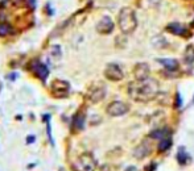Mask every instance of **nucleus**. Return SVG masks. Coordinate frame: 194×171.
<instances>
[{
	"instance_id": "nucleus-20",
	"label": "nucleus",
	"mask_w": 194,
	"mask_h": 171,
	"mask_svg": "<svg viewBox=\"0 0 194 171\" xmlns=\"http://www.w3.org/2000/svg\"><path fill=\"white\" fill-rule=\"evenodd\" d=\"M102 171H118V169L115 166H111V165H104L102 167Z\"/></svg>"
},
{
	"instance_id": "nucleus-12",
	"label": "nucleus",
	"mask_w": 194,
	"mask_h": 171,
	"mask_svg": "<svg viewBox=\"0 0 194 171\" xmlns=\"http://www.w3.org/2000/svg\"><path fill=\"white\" fill-rule=\"evenodd\" d=\"M158 62L164 66L168 71H177L180 67V65L176 59H158Z\"/></svg>"
},
{
	"instance_id": "nucleus-15",
	"label": "nucleus",
	"mask_w": 194,
	"mask_h": 171,
	"mask_svg": "<svg viewBox=\"0 0 194 171\" xmlns=\"http://www.w3.org/2000/svg\"><path fill=\"white\" fill-rule=\"evenodd\" d=\"M184 59L186 63H193L194 62V46L189 45L186 47V50H185V54H184Z\"/></svg>"
},
{
	"instance_id": "nucleus-9",
	"label": "nucleus",
	"mask_w": 194,
	"mask_h": 171,
	"mask_svg": "<svg viewBox=\"0 0 194 171\" xmlns=\"http://www.w3.org/2000/svg\"><path fill=\"white\" fill-rule=\"evenodd\" d=\"M136 80H144L149 76V66L147 63H138L134 69Z\"/></svg>"
},
{
	"instance_id": "nucleus-4",
	"label": "nucleus",
	"mask_w": 194,
	"mask_h": 171,
	"mask_svg": "<svg viewBox=\"0 0 194 171\" xmlns=\"http://www.w3.org/2000/svg\"><path fill=\"white\" fill-rule=\"evenodd\" d=\"M106 96V87L103 84H94L90 87V90L87 91V99L92 104H96L99 102H102Z\"/></svg>"
},
{
	"instance_id": "nucleus-3",
	"label": "nucleus",
	"mask_w": 194,
	"mask_h": 171,
	"mask_svg": "<svg viewBox=\"0 0 194 171\" xmlns=\"http://www.w3.org/2000/svg\"><path fill=\"white\" fill-rule=\"evenodd\" d=\"M96 161L90 153H83L77 159L72 162V170L73 171H95L96 169Z\"/></svg>"
},
{
	"instance_id": "nucleus-10",
	"label": "nucleus",
	"mask_w": 194,
	"mask_h": 171,
	"mask_svg": "<svg viewBox=\"0 0 194 171\" xmlns=\"http://www.w3.org/2000/svg\"><path fill=\"white\" fill-rule=\"evenodd\" d=\"M151 151H152L151 145H149V142L147 141V139H144V141L140 143L138 147H136V150H135V157L138 158V159H143V158L148 157L149 154H151Z\"/></svg>"
},
{
	"instance_id": "nucleus-18",
	"label": "nucleus",
	"mask_w": 194,
	"mask_h": 171,
	"mask_svg": "<svg viewBox=\"0 0 194 171\" xmlns=\"http://www.w3.org/2000/svg\"><path fill=\"white\" fill-rule=\"evenodd\" d=\"M165 132H166V130H164V129H162V130H161V129H160V130H155V132H152V133H151V136H152L153 138H161V139H162V138H164V136H165V134H164Z\"/></svg>"
},
{
	"instance_id": "nucleus-14",
	"label": "nucleus",
	"mask_w": 194,
	"mask_h": 171,
	"mask_svg": "<svg viewBox=\"0 0 194 171\" xmlns=\"http://www.w3.org/2000/svg\"><path fill=\"white\" fill-rule=\"evenodd\" d=\"M83 124H85V115L79 112L78 115H76V116H74V120H73V126H74V129H77V130H81V129H83Z\"/></svg>"
},
{
	"instance_id": "nucleus-21",
	"label": "nucleus",
	"mask_w": 194,
	"mask_h": 171,
	"mask_svg": "<svg viewBox=\"0 0 194 171\" xmlns=\"http://www.w3.org/2000/svg\"><path fill=\"white\" fill-rule=\"evenodd\" d=\"M176 107H180V105H181V100H180V94H177L176 95Z\"/></svg>"
},
{
	"instance_id": "nucleus-1",
	"label": "nucleus",
	"mask_w": 194,
	"mask_h": 171,
	"mask_svg": "<svg viewBox=\"0 0 194 171\" xmlns=\"http://www.w3.org/2000/svg\"><path fill=\"white\" fill-rule=\"evenodd\" d=\"M160 92L158 83L155 79H144V80L134 82L128 86V95L131 99L139 103H147L149 100H153Z\"/></svg>"
},
{
	"instance_id": "nucleus-7",
	"label": "nucleus",
	"mask_w": 194,
	"mask_h": 171,
	"mask_svg": "<svg viewBox=\"0 0 194 171\" xmlns=\"http://www.w3.org/2000/svg\"><path fill=\"white\" fill-rule=\"evenodd\" d=\"M106 111H107V113H108L110 116L118 117V116L126 115V113L130 111V105L127 104V103H124V102H112L107 107Z\"/></svg>"
},
{
	"instance_id": "nucleus-5",
	"label": "nucleus",
	"mask_w": 194,
	"mask_h": 171,
	"mask_svg": "<svg viewBox=\"0 0 194 171\" xmlns=\"http://www.w3.org/2000/svg\"><path fill=\"white\" fill-rule=\"evenodd\" d=\"M104 76L111 82H119L124 78V72H123L120 66H118L115 63H110L104 69Z\"/></svg>"
},
{
	"instance_id": "nucleus-19",
	"label": "nucleus",
	"mask_w": 194,
	"mask_h": 171,
	"mask_svg": "<svg viewBox=\"0 0 194 171\" xmlns=\"http://www.w3.org/2000/svg\"><path fill=\"white\" fill-rule=\"evenodd\" d=\"M8 32H10L8 24H0V36H6Z\"/></svg>"
},
{
	"instance_id": "nucleus-2",
	"label": "nucleus",
	"mask_w": 194,
	"mask_h": 171,
	"mask_svg": "<svg viewBox=\"0 0 194 171\" xmlns=\"http://www.w3.org/2000/svg\"><path fill=\"white\" fill-rule=\"evenodd\" d=\"M118 24L123 33L128 34L134 32L138 26V20H136L134 9H131L128 7L122 8L118 15Z\"/></svg>"
},
{
	"instance_id": "nucleus-22",
	"label": "nucleus",
	"mask_w": 194,
	"mask_h": 171,
	"mask_svg": "<svg viewBox=\"0 0 194 171\" xmlns=\"http://www.w3.org/2000/svg\"><path fill=\"white\" fill-rule=\"evenodd\" d=\"M34 141V137H28V138H26V142H28V143H32Z\"/></svg>"
},
{
	"instance_id": "nucleus-8",
	"label": "nucleus",
	"mask_w": 194,
	"mask_h": 171,
	"mask_svg": "<svg viewBox=\"0 0 194 171\" xmlns=\"http://www.w3.org/2000/svg\"><path fill=\"white\" fill-rule=\"evenodd\" d=\"M96 30L100 33V34H108L114 30V23L112 20L110 19L108 16H104L102 17V20L96 24Z\"/></svg>"
},
{
	"instance_id": "nucleus-16",
	"label": "nucleus",
	"mask_w": 194,
	"mask_h": 171,
	"mask_svg": "<svg viewBox=\"0 0 194 171\" xmlns=\"http://www.w3.org/2000/svg\"><path fill=\"white\" fill-rule=\"evenodd\" d=\"M177 159H178V163H180V165L185 166L189 161H190V157H189L186 153H185L184 149H180V151H178V154H177Z\"/></svg>"
},
{
	"instance_id": "nucleus-6",
	"label": "nucleus",
	"mask_w": 194,
	"mask_h": 171,
	"mask_svg": "<svg viewBox=\"0 0 194 171\" xmlns=\"http://www.w3.org/2000/svg\"><path fill=\"white\" fill-rule=\"evenodd\" d=\"M50 90H52V94L54 95L56 98H65V96H68V94H69L70 86L66 80L56 79V80H53V83H52Z\"/></svg>"
},
{
	"instance_id": "nucleus-17",
	"label": "nucleus",
	"mask_w": 194,
	"mask_h": 171,
	"mask_svg": "<svg viewBox=\"0 0 194 171\" xmlns=\"http://www.w3.org/2000/svg\"><path fill=\"white\" fill-rule=\"evenodd\" d=\"M172 145V139L170 138H162L160 143H158V151H166Z\"/></svg>"
},
{
	"instance_id": "nucleus-13",
	"label": "nucleus",
	"mask_w": 194,
	"mask_h": 171,
	"mask_svg": "<svg viewBox=\"0 0 194 171\" xmlns=\"http://www.w3.org/2000/svg\"><path fill=\"white\" fill-rule=\"evenodd\" d=\"M32 70L37 74V76L41 79V80H45V79H46V76H48V69L42 63H36V66H33Z\"/></svg>"
},
{
	"instance_id": "nucleus-23",
	"label": "nucleus",
	"mask_w": 194,
	"mask_h": 171,
	"mask_svg": "<svg viewBox=\"0 0 194 171\" xmlns=\"http://www.w3.org/2000/svg\"><path fill=\"white\" fill-rule=\"evenodd\" d=\"M126 171H138V169H136V167H128Z\"/></svg>"
},
{
	"instance_id": "nucleus-11",
	"label": "nucleus",
	"mask_w": 194,
	"mask_h": 171,
	"mask_svg": "<svg viewBox=\"0 0 194 171\" xmlns=\"http://www.w3.org/2000/svg\"><path fill=\"white\" fill-rule=\"evenodd\" d=\"M166 30L170 33L176 34V36H185V33H186V28H185L184 25L178 24V23H172L168 25V28H166Z\"/></svg>"
}]
</instances>
